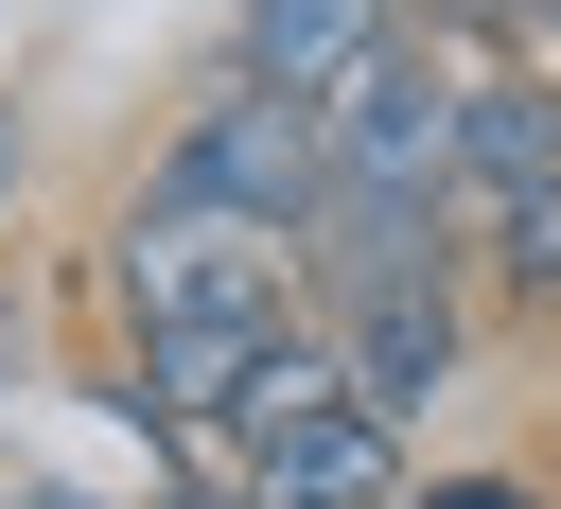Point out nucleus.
I'll return each mask as SVG.
<instances>
[{"label": "nucleus", "mask_w": 561, "mask_h": 509, "mask_svg": "<svg viewBox=\"0 0 561 509\" xmlns=\"http://www.w3.org/2000/svg\"><path fill=\"white\" fill-rule=\"evenodd\" d=\"M140 193H158V211H210V228H263V246H298V228H316V105L245 88V70L210 53V70L175 88V123H158Z\"/></svg>", "instance_id": "1"}, {"label": "nucleus", "mask_w": 561, "mask_h": 509, "mask_svg": "<svg viewBox=\"0 0 561 509\" xmlns=\"http://www.w3.org/2000/svg\"><path fill=\"white\" fill-rule=\"evenodd\" d=\"M438 176H456V53L386 35V53L316 105V211H421V228H438Z\"/></svg>", "instance_id": "3"}, {"label": "nucleus", "mask_w": 561, "mask_h": 509, "mask_svg": "<svg viewBox=\"0 0 561 509\" xmlns=\"http://www.w3.org/2000/svg\"><path fill=\"white\" fill-rule=\"evenodd\" d=\"M403 509H543V491H526V474H421Z\"/></svg>", "instance_id": "7"}, {"label": "nucleus", "mask_w": 561, "mask_h": 509, "mask_svg": "<svg viewBox=\"0 0 561 509\" xmlns=\"http://www.w3.org/2000/svg\"><path fill=\"white\" fill-rule=\"evenodd\" d=\"M0 211H18V105H0Z\"/></svg>", "instance_id": "9"}, {"label": "nucleus", "mask_w": 561, "mask_h": 509, "mask_svg": "<svg viewBox=\"0 0 561 509\" xmlns=\"http://www.w3.org/2000/svg\"><path fill=\"white\" fill-rule=\"evenodd\" d=\"M386 35H421V53H456V35H491V0H386Z\"/></svg>", "instance_id": "8"}, {"label": "nucleus", "mask_w": 561, "mask_h": 509, "mask_svg": "<svg viewBox=\"0 0 561 509\" xmlns=\"http://www.w3.org/2000/svg\"><path fill=\"white\" fill-rule=\"evenodd\" d=\"M456 263H491V281H508L526 316H561V176H543V193H508V211H491V228H473Z\"/></svg>", "instance_id": "6"}, {"label": "nucleus", "mask_w": 561, "mask_h": 509, "mask_svg": "<svg viewBox=\"0 0 561 509\" xmlns=\"http://www.w3.org/2000/svg\"><path fill=\"white\" fill-rule=\"evenodd\" d=\"M193 509H228V491H193Z\"/></svg>", "instance_id": "10"}, {"label": "nucleus", "mask_w": 561, "mask_h": 509, "mask_svg": "<svg viewBox=\"0 0 561 509\" xmlns=\"http://www.w3.org/2000/svg\"><path fill=\"white\" fill-rule=\"evenodd\" d=\"M368 53H386V0H228V70L280 105H333Z\"/></svg>", "instance_id": "5"}, {"label": "nucleus", "mask_w": 561, "mask_h": 509, "mask_svg": "<svg viewBox=\"0 0 561 509\" xmlns=\"http://www.w3.org/2000/svg\"><path fill=\"white\" fill-rule=\"evenodd\" d=\"M316 351H333V386L403 439L456 369H473V298H456V263H403V281H351V298H316Z\"/></svg>", "instance_id": "4"}, {"label": "nucleus", "mask_w": 561, "mask_h": 509, "mask_svg": "<svg viewBox=\"0 0 561 509\" xmlns=\"http://www.w3.org/2000/svg\"><path fill=\"white\" fill-rule=\"evenodd\" d=\"M0 509H18V491H0Z\"/></svg>", "instance_id": "11"}, {"label": "nucleus", "mask_w": 561, "mask_h": 509, "mask_svg": "<svg viewBox=\"0 0 561 509\" xmlns=\"http://www.w3.org/2000/svg\"><path fill=\"white\" fill-rule=\"evenodd\" d=\"M105 298L140 316V351H158V333H280V316H298V246L123 193V228H105Z\"/></svg>", "instance_id": "2"}]
</instances>
